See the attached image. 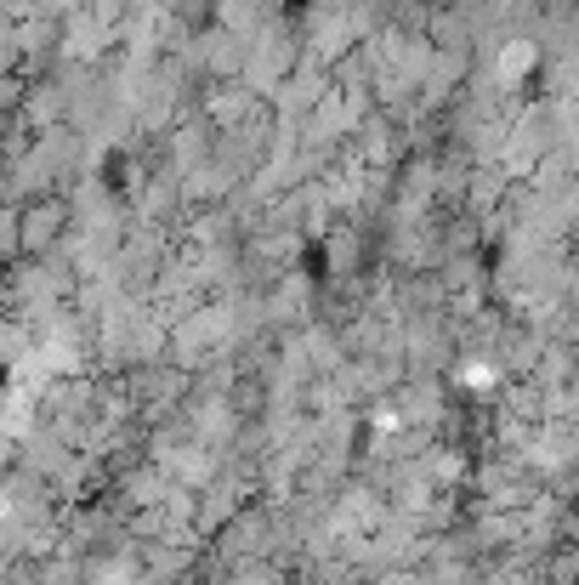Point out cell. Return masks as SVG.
<instances>
[{"instance_id": "cell-1", "label": "cell", "mask_w": 579, "mask_h": 585, "mask_svg": "<svg viewBox=\"0 0 579 585\" xmlns=\"http://www.w3.org/2000/svg\"><path fill=\"white\" fill-rule=\"evenodd\" d=\"M63 228V205H40V211H29L23 216V245H46V233H57Z\"/></svg>"}]
</instances>
